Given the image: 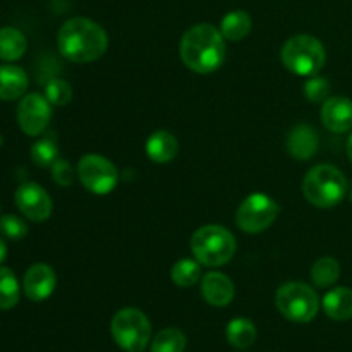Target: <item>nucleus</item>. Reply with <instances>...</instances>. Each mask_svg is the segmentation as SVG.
<instances>
[{
    "mask_svg": "<svg viewBox=\"0 0 352 352\" xmlns=\"http://www.w3.org/2000/svg\"><path fill=\"white\" fill-rule=\"evenodd\" d=\"M58 52L67 60L88 64L102 57L109 47L105 30L86 17H72L62 24L57 36Z\"/></svg>",
    "mask_w": 352,
    "mask_h": 352,
    "instance_id": "1",
    "label": "nucleus"
},
{
    "mask_svg": "<svg viewBox=\"0 0 352 352\" xmlns=\"http://www.w3.org/2000/svg\"><path fill=\"white\" fill-rule=\"evenodd\" d=\"M223 34L212 24H196L181 40V58L191 71L210 74L226 60Z\"/></svg>",
    "mask_w": 352,
    "mask_h": 352,
    "instance_id": "2",
    "label": "nucleus"
},
{
    "mask_svg": "<svg viewBox=\"0 0 352 352\" xmlns=\"http://www.w3.org/2000/svg\"><path fill=\"white\" fill-rule=\"evenodd\" d=\"M302 192L311 205L318 208H332L346 196L347 181L333 165H316L305 175Z\"/></svg>",
    "mask_w": 352,
    "mask_h": 352,
    "instance_id": "3",
    "label": "nucleus"
},
{
    "mask_svg": "<svg viewBox=\"0 0 352 352\" xmlns=\"http://www.w3.org/2000/svg\"><path fill=\"white\" fill-rule=\"evenodd\" d=\"M191 251L206 267H222L236 253V237L222 226H205L191 237Z\"/></svg>",
    "mask_w": 352,
    "mask_h": 352,
    "instance_id": "4",
    "label": "nucleus"
},
{
    "mask_svg": "<svg viewBox=\"0 0 352 352\" xmlns=\"http://www.w3.org/2000/svg\"><path fill=\"white\" fill-rule=\"evenodd\" d=\"M325 47L311 34H296L289 38L282 48V64L298 76L318 74L325 65Z\"/></svg>",
    "mask_w": 352,
    "mask_h": 352,
    "instance_id": "5",
    "label": "nucleus"
},
{
    "mask_svg": "<svg viewBox=\"0 0 352 352\" xmlns=\"http://www.w3.org/2000/svg\"><path fill=\"white\" fill-rule=\"evenodd\" d=\"M110 332L120 349L143 352L150 344L151 325L143 311L136 308H124L112 318Z\"/></svg>",
    "mask_w": 352,
    "mask_h": 352,
    "instance_id": "6",
    "label": "nucleus"
},
{
    "mask_svg": "<svg viewBox=\"0 0 352 352\" xmlns=\"http://www.w3.org/2000/svg\"><path fill=\"white\" fill-rule=\"evenodd\" d=\"M282 316L294 323H308L316 316L320 308L315 289L301 282H289L277 291L275 298Z\"/></svg>",
    "mask_w": 352,
    "mask_h": 352,
    "instance_id": "7",
    "label": "nucleus"
},
{
    "mask_svg": "<svg viewBox=\"0 0 352 352\" xmlns=\"http://www.w3.org/2000/svg\"><path fill=\"white\" fill-rule=\"evenodd\" d=\"M278 213H280V208L275 203V199L263 195V192H254L241 203L236 222L243 232L260 234L277 220Z\"/></svg>",
    "mask_w": 352,
    "mask_h": 352,
    "instance_id": "8",
    "label": "nucleus"
},
{
    "mask_svg": "<svg viewBox=\"0 0 352 352\" xmlns=\"http://www.w3.org/2000/svg\"><path fill=\"white\" fill-rule=\"evenodd\" d=\"M78 177L81 184L95 195H109L119 184V170L116 165L100 155H85L79 160Z\"/></svg>",
    "mask_w": 352,
    "mask_h": 352,
    "instance_id": "9",
    "label": "nucleus"
},
{
    "mask_svg": "<svg viewBox=\"0 0 352 352\" xmlns=\"http://www.w3.org/2000/svg\"><path fill=\"white\" fill-rule=\"evenodd\" d=\"M52 103L40 93L23 96L17 107V122L21 131L28 136H40L48 127L52 117Z\"/></svg>",
    "mask_w": 352,
    "mask_h": 352,
    "instance_id": "10",
    "label": "nucleus"
},
{
    "mask_svg": "<svg viewBox=\"0 0 352 352\" xmlns=\"http://www.w3.org/2000/svg\"><path fill=\"white\" fill-rule=\"evenodd\" d=\"M14 199H16V206L19 208V212L28 220L45 222V220L50 219L54 206H52V199L48 192L40 184L26 182V184L19 186L16 195H14Z\"/></svg>",
    "mask_w": 352,
    "mask_h": 352,
    "instance_id": "11",
    "label": "nucleus"
},
{
    "mask_svg": "<svg viewBox=\"0 0 352 352\" xmlns=\"http://www.w3.org/2000/svg\"><path fill=\"white\" fill-rule=\"evenodd\" d=\"M57 285L54 268L45 263H36L28 268L23 278V289L28 299L34 302L45 301L50 298Z\"/></svg>",
    "mask_w": 352,
    "mask_h": 352,
    "instance_id": "12",
    "label": "nucleus"
},
{
    "mask_svg": "<svg viewBox=\"0 0 352 352\" xmlns=\"http://www.w3.org/2000/svg\"><path fill=\"white\" fill-rule=\"evenodd\" d=\"M323 126L337 134L349 133L352 129V100L346 96H332L323 102Z\"/></svg>",
    "mask_w": 352,
    "mask_h": 352,
    "instance_id": "13",
    "label": "nucleus"
},
{
    "mask_svg": "<svg viewBox=\"0 0 352 352\" xmlns=\"http://www.w3.org/2000/svg\"><path fill=\"white\" fill-rule=\"evenodd\" d=\"M234 284L227 275L210 272L201 278V294L208 305L223 308L234 299Z\"/></svg>",
    "mask_w": 352,
    "mask_h": 352,
    "instance_id": "14",
    "label": "nucleus"
},
{
    "mask_svg": "<svg viewBox=\"0 0 352 352\" xmlns=\"http://www.w3.org/2000/svg\"><path fill=\"white\" fill-rule=\"evenodd\" d=\"M318 133L306 124L296 126L287 136V151L296 160H309L318 151Z\"/></svg>",
    "mask_w": 352,
    "mask_h": 352,
    "instance_id": "15",
    "label": "nucleus"
},
{
    "mask_svg": "<svg viewBox=\"0 0 352 352\" xmlns=\"http://www.w3.org/2000/svg\"><path fill=\"white\" fill-rule=\"evenodd\" d=\"M28 76L19 65L3 64L0 65V100L12 102V100L21 98L26 93Z\"/></svg>",
    "mask_w": 352,
    "mask_h": 352,
    "instance_id": "16",
    "label": "nucleus"
},
{
    "mask_svg": "<svg viewBox=\"0 0 352 352\" xmlns=\"http://www.w3.org/2000/svg\"><path fill=\"white\" fill-rule=\"evenodd\" d=\"M179 143L168 131H157L146 141V155L155 164H168L175 158Z\"/></svg>",
    "mask_w": 352,
    "mask_h": 352,
    "instance_id": "17",
    "label": "nucleus"
},
{
    "mask_svg": "<svg viewBox=\"0 0 352 352\" xmlns=\"http://www.w3.org/2000/svg\"><path fill=\"white\" fill-rule=\"evenodd\" d=\"M323 311L336 322H347L352 318V291L347 287H336L323 298Z\"/></svg>",
    "mask_w": 352,
    "mask_h": 352,
    "instance_id": "18",
    "label": "nucleus"
},
{
    "mask_svg": "<svg viewBox=\"0 0 352 352\" xmlns=\"http://www.w3.org/2000/svg\"><path fill=\"white\" fill-rule=\"evenodd\" d=\"M28 41L16 28H0V60L14 62L24 55Z\"/></svg>",
    "mask_w": 352,
    "mask_h": 352,
    "instance_id": "19",
    "label": "nucleus"
},
{
    "mask_svg": "<svg viewBox=\"0 0 352 352\" xmlns=\"http://www.w3.org/2000/svg\"><path fill=\"white\" fill-rule=\"evenodd\" d=\"M251 26H253V23H251L250 14L244 12V10H232V12H229L222 19L220 33H222L223 38H227V40L239 41L250 34Z\"/></svg>",
    "mask_w": 352,
    "mask_h": 352,
    "instance_id": "20",
    "label": "nucleus"
},
{
    "mask_svg": "<svg viewBox=\"0 0 352 352\" xmlns=\"http://www.w3.org/2000/svg\"><path fill=\"white\" fill-rule=\"evenodd\" d=\"M256 327L248 318H236L227 325V340L236 349H248L256 340Z\"/></svg>",
    "mask_w": 352,
    "mask_h": 352,
    "instance_id": "21",
    "label": "nucleus"
},
{
    "mask_svg": "<svg viewBox=\"0 0 352 352\" xmlns=\"http://www.w3.org/2000/svg\"><path fill=\"white\" fill-rule=\"evenodd\" d=\"M340 277V265L336 258H320L311 268V278L318 287H332Z\"/></svg>",
    "mask_w": 352,
    "mask_h": 352,
    "instance_id": "22",
    "label": "nucleus"
},
{
    "mask_svg": "<svg viewBox=\"0 0 352 352\" xmlns=\"http://www.w3.org/2000/svg\"><path fill=\"white\" fill-rule=\"evenodd\" d=\"M19 302V282L10 268L0 267V309H12Z\"/></svg>",
    "mask_w": 352,
    "mask_h": 352,
    "instance_id": "23",
    "label": "nucleus"
},
{
    "mask_svg": "<svg viewBox=\"0 0 352 352\" xmlns=\"http://www.w3.org/2000/svg\"><path fill=\"white\" fill-rule=\"evenodd\" d=\"M31 158L38 167H52L58 160V146L54 134L40 138L31 146Z\"/></svg>",
    "mask_w": 352,
    "mask_h": 352,
    "instance_id": "24",
    "label": "nucleus"
},
{
    "mask_svg": "<svg viewBox=\"0 0 352 352\" xmlns=\"http://www.w3.org/2000/svg\"><path fill=\"white\" fill-rule=\"evenodd\" d=\"M186 336L179 329H165L151 342V352H184Z\"/></svg>",
    "mask_w": 352,
    "mask_h": 352,
    "instance_id": "25",
    "label": "nucleus"
},
{
    "mask_svg": "<svg viewBox=\"0 0 352 352\" xmlns=\"http://www.w3.org/2000/svg\"><path fill=\"white\" fill-rule=\"evenodd\" d=\"M172 282L179 287H192L201 278V268L195 260H181L172 267Z\"/></svg>",
    "mask_w": 352,
    "mask_h": 352,
    "instance_id": "26",
    "label": "nucleus"
},
{
    "mask_svg": "<svg viewBox=\"0 0 352 352\" xmlns=\"http://www.w3.org/2000/svg\"><path fill=\"white\" fill-rule=\"evenodd\" d=\"M45 96L55 107H64L71 102L72 88L64 79H50L45 86Z\"/></svg>",
    "mask_w": 352,
    "mask_h": 352,
    "instance_id": "27",
    "label": "nucleus"
},
{
    "mask_svg": "<svg viewBox=\"0 0 352 352\" xmlns=\"http://www.w3.org/2000/svg\"><path fill=\"white\" fill-rule=\"evenodd\" d=\"M0 232L9 239L19 241L28 234V226L23 219L9 213V215L0 217Z\"/></svg>",
    "mask_w": 352,
    "mask_h": 352,
    "instance_id": "28",
    "label": "nucleus"
},
{
    "mask_svg": "<svg viewBox=\"0 0 352 352\" xmlns=\"http://www.w3.org/2000/svg\"><path fill=\"white\" fill-rule=\"evenodd\" d=\"M305 93L306 96H308V100H311V102H325L327 96H329L330 93L329 79L318 74L311 76V78L306 81Z\"/></svg>",
    "mask_w": 352,
    "mask_h": 352,
    "instance_id": "29",
    "label": "nucleus"
},
{
    "mask_svg": "<svg viewBox=\"0 0 352 352\" xmlns=\"http://www.w3.org/2000/svg\"><path fill=\"white\" fill-rule=\"evenodd\" d=\"M74 168L69 164L67 160H60L58 158L54 165H52V179L57 182L58 186L65 188V186H71L74 181Z\"/></svg>",
    "mask_w": 352,
    "mask_h": 352,
    "instance_id": "30",
    "label": "nucleus"
},
{
    "mask_svg": "<svg viewBox=\"0 0 352 352\" xmlns=\"http://www.w3.org/2000/svg\"><path fill=\"white\" fill-rule=\"evenodd\" d=\"M7 258V246L6 243H3V239L0 237V263H3V260Z\"/></svg>",
    "mask_w": 352,
    "mask_h": 352,
    "instance_id": "31",
    "label": "nucleus"
},
{
    "mask_svg": "<svg viewBox=\"0 0 352 352\" xmlns=\"http://www.w3.org/2000/svg\"><path fill=\"white\" fill-rule=\"evenodd\" d=\"M347 157H349V160L352 164V134L349 136V140H347Z\"/></svg>",
    "mask_w": 352,
    "mask_h": 352,
    "instance_id": "32",
    "label": "nucleus"
},
{
    "mask_svg": "<svg viewBox=\"0 0 352 352\" xmlns=\"http://www.w3.org/2000/svg\"><path fill=\"white\" fill-rule=\"evenodd\" d=\"M2 144H3V138H2V134H0V148H2Z\"/></svg>",
    "mask_w": 352,
    "mask_h": 352,
    "instance_id": "33",
    "label": "nucleus"
},
{
    "mask_svg": "<svg viewBox=\"0 0 352 352\" xmlns=\"http://www.w3.org/2000/svg\"><path fill=\"white\" fill-rule=\"evenodd\" d=\"M351 201H352V192H351Z\"/></svg>",
    "mask_w": 352,
    "mask_h": 352,
    "instance_id": "34",
    "label": "nucleus"
}]
</instances>
